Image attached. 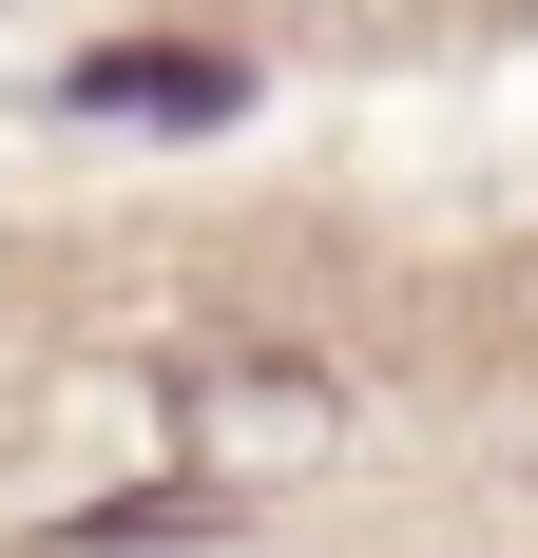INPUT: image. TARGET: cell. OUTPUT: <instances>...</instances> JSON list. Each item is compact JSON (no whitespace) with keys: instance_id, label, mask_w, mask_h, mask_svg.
Wrapping results in <instances>:
<instances>
[{"instance_id":"2","label":"cell","mask_w":538,"mask_h":558,"mask_svg":"<svg viewBox=\"0 0 538 558\" xmlns=\"http://www.w3.org/2000/svg\"><path fill=\"white\" fill-rule=\"evenodd\" d=\"M77 135H231L250 116V58L231 39H97V58H58L39 77Z\"/></svg>"},{"instance_id":"1","label":"cell","mask_w":538,"mask_h":558,"mask_svg":"<svg viewBox=\"0 0 538 558\" xmlns=\"http://www.w3.org/2000/svg\"><path fill=\"white\" fill-rule=\"evenodd\" d=\"M173 444L231 482H289V462L346 444V366H308V347H231V366H173Z\"/></svg>"},{"instance_id":"3","label":"cell","mask_w":538,"mask_h":558,"mask_svg":"<svg viewBox=\"0 0 538 558\" xmlns=\"http://www.w3.org/2000/svg\"><path fill=\"white\" fill-rule=\"evenodd\" d=\"M231 501H77L58 520V558H173V539H212Z\"/></svg>"}]
</instances>
